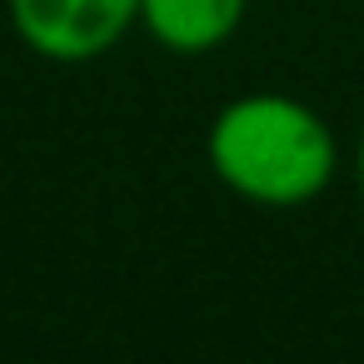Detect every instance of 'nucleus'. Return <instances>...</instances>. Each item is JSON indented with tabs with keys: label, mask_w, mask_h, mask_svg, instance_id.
Here are the masks:
<instances>
[{
	"label": "nucleus",
	"mask_w": 364,
	"mask_h": 364,
	"mask_svg": "<svg viewBox=\"0 0 364 364\" xmlns=\"http://www.w3.org/2000/svg\"><path fill=\"white\" fill-rule=\"evenodd\" d=\"M250 0H140V26L170 55H210L240 36Z\"/></svg>",
	"instance_id": "3"
},
{
	"label": "nucleus",
	"mask_w": 364,
	"mask_h": 364,
	"mask_svg": "<svg viewBox=\"0 0 364 364\" xmlns=\"http://www.w3.org/2000/svg\"><path fill=\"white\" fill-rule=\"evenodd\" d=\"M6 16L36 60L90 65L140 26V0H6Z\"/></svg>",
	"instance_id": "2"
},
{
	"label": "nucleus",
	"mask_w": 364,
	"mask_h": 364,
	"mask_svg": "<svg viewBox=\"0 0 364 364\" xmlns=\"http://www.w3.org/2000/svg\"><path fill=\"white\" fill-rule=\"evenodd\" d=\"M349 175H354V190H359V200H364V125H359V135H354V155H349Z\"/></svg>",
	"instance_id": "4"
},
{
	"label": "nucleus",
	"mask_w": 364,
	"mask_h": 364,
	"mask_svg": "<svg viewBox=\"0 0 364 364\" xmlns=\"http://www.w3.org/2000/svg\"><path fill=\"white\" fill-rule=\"evenodd\" d=\"M210 175L255 210H304L344 170L334 125L299 95L245 90L205 125Z\"/></svg>",
	"instance_id": "1"
}]
</instances>
